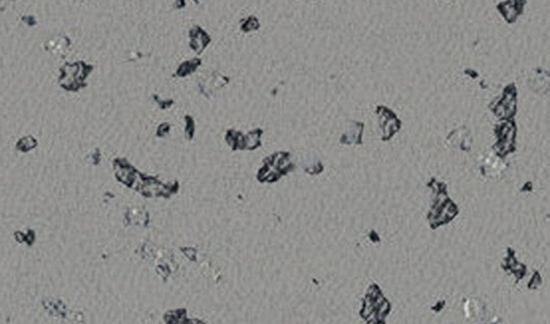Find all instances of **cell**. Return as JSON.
Instances as JSON below:
<instances>
[{
	"instance_id": "6da1fadb",
	"label": "cell",
	"mask_w": 550,
	"mask_h": 324,
	"mask_svg": "<svg viewBox=\"0 0 550 324\" xmlns=\"http://www.w3.org/2000/svg\"><path fill=\"white\" fill-rule=\"evenodd\" d=\"M69 45V40L64 36H57L55 38H51V40H49L47 43H45V50L50 52V54H54V55H59L61 56L62 54H64L66 48H68Z\"/></svg>"
},
{
	"instance_id": "7a4b0ae2",
	"label": "cell",
	"mask_w": 550,
	"mask_h": 324,
	"mask_svg": "<svg viewBox=\"0 0 550 324\" xmlns=\"http://www.w3.org/2000/svg\"><path fill=\"white\" fill-rule=\"evenodd\" d=\"M14 0H0V9H6Z\"/></svg>"
}]
</instances>
